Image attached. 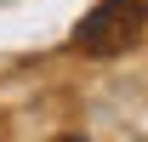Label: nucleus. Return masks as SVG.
<instances>
[{"label": "nucleus", "instance_id": "nucleus-1", "mask_svg": "<svg viewBox=\"0 0 148 142\" xmlns=\"http://www.w3.org/2000/svg\"><path fill=\"white\" fill-rule=\"evenodd\" d=\"M143 40V0H103L91 17L74 29V46L86 57H120Z\"/></svg>", "mask_w": 148, "mask_h": 142}, {"label": "nucleus", "instance_id": "nucleus-2", "mask_svg": "<svg viewBox=\"0 0 148 142\" xmlns=\"http://www.w3.org/2000/svg\"><path fill=\"white\" fill-rule=\"evenodd\" d=\"M51 142H80V137H51Z\"/></svg>", "mask_w": 148, "mask_h": 142}]
</instances>
